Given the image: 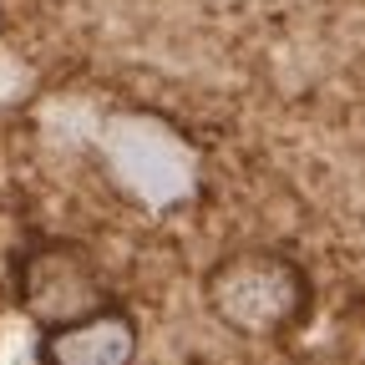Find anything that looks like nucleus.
I'll return each mask as SVG.
<instances>
[{
	"label": "nucleus",
	"instance_id": "obj_1",
	"mask_svg": "<svg viewBox=\"0 0 365 365\" xmlns=\"http://www.w3.org/2000/svg\"><path fill=\"white\" fill-rule=\"evenodd\" d=\"M203 304L228 335L284 340L309 319L314 279L294 254L254 244V249L223 254L203 274Z\"/></svg>",
	"mask_w": 365,
	"mask_h": 365
},
{
	"label": "nucleus",
	"instance_id": "obj_3",
	"mask_svg": "<svg viewBox=\"0 0 365 365\" xmlns=\"http://www.w3.org/2000/svg\"><path fill=\"white\" fill-rule=\"evenodd\" d=\"M137 350H143V330L122 304H107L56 330H41L46 365H137Z\"/></svg>",
	"mask_w": 365,
	"mask_h": 365
},
{
	"label": "nucleus",
	"instance_id": "obj_2",
	"mask_svg": "<svg viewBox=\"0 0 365 365\" xmlns=\"http://www.w3.org/2000/svg\"><path fill=\"white\" fill-rule=\"evenodd\" d=\"M16 304H21V314L31 325L56 330V325L86 319V314L117 304V299H112V284H107L102 264L81 244L46 239V244H31L16 264Z\"/></svg>",
	"mask_w": 365,
	"mask_h": 365
}]
</instances>
